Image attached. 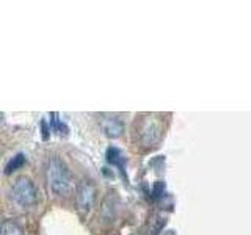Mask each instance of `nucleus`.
<instances>
[{"instance_id": "f257e3e1", "label": "nucleus", "mask_w": 251, "mask_h": 235, "mask_svg": "<svg viewBox=\"0 0 251 235\" xmlns=\"http://www.w3.org/2000/svg\"><path fill=\"white\" fill-rule=\"evenodd\" d=\"M46 179L50 190L58 196L68 194L73 188V176L68 164L57 155L49 157L46 163Z\"/></svg>"}, {"instance_id": "f03ea898", "label": "nucleus", "mask_w": 251, "mask_h": 235, "mask_svg": "<svg viewBox=\"0 0 251 235\" xmlns=\"http://www.w3.org/2000/svg\"><path fill=\"white\" fill-rule=\"evenodd\" d=\"M11 199L19 207H31L38 201V190L28 177H19L11 187Z\"/></svg>"}, {"instance_id": "7ed1b4c3", "label": "nucleus", "mask_w": 251, "mask_h": 235, "mask_svg": "<svg viewBox=\"0 0 251 235\" xmlns=\"http://www.w3.org/2000/svg\"><path fill=\"white\" fill-rule=\"evenodd\" d=\"M138 133H140V141L145 146H155L162 138L160 122L154 119V116H146V119L141 121Z\"/></svg>"}, {"instance_id": "20e7f679", "label": "nucleus", "mask_w": 251, "mask_h": 235, "mask_svg": "<svg viewBox=\"0 0 251 235\" xmlns=\"http://www.w3.org/2000/svg\"><path fill=\"white\" fill-rule=\"evenodd\" d=\"M75 201H77V207L80 212H88L94 206V201H96V188L88 180H83L80 185L77 187V193H75Z\"/></svg>"}, {"instance_id": "39448f33", "label": "nucleus", "mask_w": 251, "mask_h": 235, "mask_svg": "<svg viewBox=\"0 0 251 235\" xmlns=\"http://www.w3.org/2000/svg\"><path fill=\"white\" fill-rule=\"evenodd\" d=\"M102 129H104L105 135L110 138H118L123 135L124 132V122L118 118H107L102 122Z\"/></svg>"}, {"instance_id": "423d86ee", "label": "nucleus", "mask_w": 251, "mask_h": 235, "mask_svg": "<svg viewBox=\"0 0 251 235\" xmlns=\"http://www.w3.org/2000/svg\"><path fill=\"white\" fill-rule=\"evenodd\" d=\"M105 157H107V162L110 164H113L118 169L121 171V174L124 176V162H126V157L123 155V152L120 151L118 147L115 146H110L105 152Z\"/></svg>"}, {"instance_id": "0eeeda50", "label": "nucleus", "mask_w": 251, "mask_h": 235, "mask_svg": "<svg viewBox=\"0 0 251 235\" xmlns=\"http://www.w3.org/2000/svg\"><path fill=\"white\" fill-rule=\"evenodd\" d=\"M25 162H27V159H25V155L24 154H16L13 159L6 163V166H5V174H11V172H14V171H18V169H21L24 164H25Z\"/></svg>"}, {"instance_id": "6e6552de", "label": "nucleus", "mask_w": 251, "mask_h": 235, "mask_svg": "<svg viewBox=\"0 0 251 235\" xmlns=\"http://www.w3.org/2000/svg\"><path fill=\"white\" fill-rule=\"evenodd\" d=\"M2 235H24V231L13 219H5L2 224Z\"/></svg>"}, {"instance_id": "1a4fd4ad", "label": "nucleus", "mask_w": 251, "mask_h": 235, "mask_svg": "<svg viewBox=\"0 0 251 235\" xmlns=\"http://www.w3.org/2000/svg\"><path fill=\"white\" fill-rule=\"evenodd\" d=\"M50 118H52V119H50V129L53 132L60 133V135H68V127L58 119V115L57 113H52Z\"/></svg>"}, {"instance_id": "9d476101", "label": "nucleus", "mask_w": 251, "mask_h": 235, "mask_svg": "<svg viewBox=\"0 0 251 235\" xmlns=\"http://www.w3.org/2000/svg\"><path fill=\"white\" fill-rule=\"evenodd\" d=\"M165 194V182L159 180V182H155L154 187H152V198L154 199H159Z\"/></svg>"}, {"instance_id": "9b49d317", "label": "nucleus", "mask_w": 251, "mask_h": 235, "mask_svg": "<svg viewBox=\"0 0 251 235\" xmlns=\"http://www.w3.org/2000/svg\"><path fill=\"white\" fill-rule=\"evenodd\" d=\"M41 125H43V138H44V140H47V138H49V130H47V122H46V121H43V122H41Z\"/></svg>"}]
</instances>
